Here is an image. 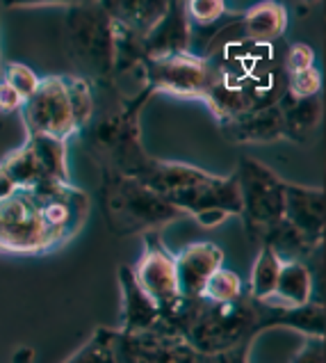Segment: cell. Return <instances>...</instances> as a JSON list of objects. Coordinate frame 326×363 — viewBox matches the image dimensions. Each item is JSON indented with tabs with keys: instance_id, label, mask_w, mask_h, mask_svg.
Instances as JSON below:
<instances>
[{
	"instance_id": "1",
	"label": "cell",
	"mask_w": 326,
	"mask_h": 363,
	"mask_svg": "<svg viewBox=\"0 0 326 363\" xmlns=\"http://www.w3.org/2000/svg\"><path fill=\"white\" fill-rule=\"evenodd\" d=\"M101 203L108 226L117 235L155 233L160 226L183 220L181 213L164 196L151 192L140 181L103 169Z\"/></svg>"
},
{
	"instance_id": "2",
	"label": "cell",
	"mask_w": 326,
	"mask_h": 363,
	"mask_svg": "<svg viewBox=\"0 0 326 363\" xmlns=\"http://www.w3.org/2000/svg\"><path fill=\"white\" fill-rule=\"evenodd\" d=\"M260 315L262 302L251 299L247 293L230 304H213L203 299V306L185 334V340L201 357L242 343H254L260 334Z\"/></svg>"
},
{
	"instance_id": "3",
	"label": "cell",
	"mask_w": 326,
	"mask_h": 363,
	"mask_svg": "<svg viewBox=\"0 0 326 363\" xmlns=\"http://www.w3.org/2000/svg\"><path fill=\"white\" fill-rule=\"evenodd\" d=\"M114 21L103 3H73L67 14V44L85 80L110 82L114 71Z\"/></svg>"
},
{
	"instance_id": "4",
	"label": "cell",
	"mask_w": 326,
	"mask_h": 363,
	"mask_svg": "<svg viewBox=\"0 0 326 363\" xmlns=\"http://www.w3.org/2000/svg\"><path fill=\"white\" fill-rule=\"evenodd\" d=\"M240 199H242V222L247 226L249 238L256 245L274 224L283 220V188L286 181L271 172L267 164L256 158H240L235 169Z\"/></svg>"
},
{
	"instance_id": "5",
	"label": "cell",
	"mask_w": 326,
	"mask_h": 363,
	"mask_svg": "<svg viewBox=\"0 0 326 363\" xmlns=\"http://www.w3.org/2000/svg\"><path fill=\"white\" fill-rule=\"evenodd\" d=\"M30 201L41 220V226L48 235L50 249L69 242L76 238L89 215V196L76 185L41 179L37 185L26 190Z\"/></svg>"
},
{
	"instance_id": "6",
	"label": "cell",
	"mask_w": 326,
	"mask_h": 363,
	"mask_svg": "<svg viewBox=\"0 0 326 363\" xmlns=\"http://www.w3.org/2000/svg\"><path fill=\"white\" fill-rule=\"evenodd\" d=\"M21 115H23L28 138L30 135H50V138L67 142L71 135L78 133L62 76L41 78L35 94L23 101Z\"/></svg>"
},
{
	"instance_id": "7",
	"label": "cell",
	"mask_w": 326,
	"mask_h": 363,
	"mask_svg": "<svg viewBox=\"0 0 326 363\" xmlns=\"http://www.w3.org/2000/svg\"><path fill=\"white\" fill-rule=\"evenodd\" d=\"M144 67L146 85H149L153 94L155 91H164V94L185 99H203L208 87L217 78L210 62L192 53L144 62Z\"/></svg>"
},
{
	"instance_id": "8",
	"label": "cell",
	"mask_w": 326,
	"mask_h": 363,
	"mask_svg": "<svg viewBox=\"0 0 326 363\" xmlns=\"http://www.w3.org/2000/svg\"><path fill=\"white\" fill-rule=\"evenodd\" d=\"M0 252L23 256L50 252L48 235L26 190L0 201Z\"/></svg>"
},
{
	"instance_id": "9",
	"label": "cell",
	"mask_w": 326,
	"mask_h": 363,
	"mask_svg": "<svg viewBox=\"0 0 326 363\" xmlns=\"http://www.w3.org/2000/svg\"><path fill=\"white\" fill-rule=\"evenodd\" d=\"M137 284L153 297L157 306L172 304L181 295L178 293V279H176V263L174 254H169L157 233H146L144 238V252L140 256L137 265L133 267Z\"/></svg>"
},
{
	"instance_id": "10",
	"label": "cell",
	"mask_w": 326,
	"mask_h": 363,
	"mask_svg": "<svg viewBox=\"0 0 326 363\" xmlns=\"http://www.w3.org/2000/svg\"><path fill=\"white\" fill-rule=\"evenodd\" d=\"M283 220L310 247L317 249L326 231V196L322 188L286 183L283 188Z\"/></svg>"
},
{
	"instance_id": "11",
	"label": "cell",
	"mask_w": 326,
	"mask_h": 363,
	"mask_svg": "<svg viewBox=\"0 0 326 363\" xmlns=\"http://www.w3.org/2000/svg\"><path fill=\"white\" fill-rule=\"evenodd\" d=\"M172 206H176L181 213H189L192 217L201 215L206 211H222L228 217L242 213V199H240V188L235 174L226 176H210V179L201 185L187 188L181 192H174L169 196H164Z\"/></svg>"
},
{
	"instance_id": "12",
	"label": "cell",
	"mask_w": 326,
	"mask_h": 363,
	"mask_svg": "<svg viewBox=\"0 0 326 363\" xmlns=\"http://www.w3.org/2000/svg\"><path fill=\"white\" fill-rule=\"evenodd\" d=\"M189 44H192V26L185 14V3H169L167 14L142 39L144 62L185 55L189 53Z\"/></svg>"
},
{
	"instance_id": "13",
	"label": "cell",
	"mask_w": 326,
	"mask_h": 363,
	"mask_svg": "<svg viewBox=\"0 0 326 363\" xmlns=\"http://www.w3.org/2000/svg\"><path fill=\"white\" fill-rule=\"evenodd\" d=\"M178 293L183 297H201L208 279L224 265V252L215 242H192L174 256Z\"/></svg>"
},
{
	"instance_id": "14",
	"label": "cell",
	"mask_w": 326,
	"mask_h": 363,
	"mask_svg": "<svg viewBox=\"0 0 326 363\" xmlns=\"http://www.w3.org/2000/svg\"><path fill=\"white\" fill-rule=\"evenodd\" d=\"M222 133L235 144H271L286 140V121L281 108L271 106L222 121Z\"/></svg>"
},
{
	"instance_id": "15",
	"label": "cell",
	"mask_w": 326,
	"mask_h": 363,
	"mask_svg": "<svg viewBox=\"0 0 326 363\" xmlns=\"http://www.w3.org/2000/svg\"><path fill=\"white\" fill-rule=\"evenodd\" d=\"M119 286H121V302H123V323L121 334H142L153 329L160 323V306L153 302V297L137 284L130 265L119 267Z\"/></svg>"
},
{
	"instance_id": "16",
	"label": "cell",
	"mask_w": 326,
	"mask_h": 363,
	"mask_svg": "<svg viewBox=\"0 0 326 363\" xmlns=\"http://www.w3.org/2000/svg\"><path fill=\"white\" fill-rule=\"evenodd\" d=\"M210 176L213 174H208L206 169H198V167H194V164L151 158L144 164V169L135 176V181H140L142 185H146V188L155 194L169 196L174 192H181V190L206 183Z\"/></svg>"
},
{
	"instance_id": "17",
	"label": "cell",
	"mask_w": 326,
	"mask_h": 363,
	"mask_svg": "<svg viewBox=\"0 0 326 363\" xmlns=\"http://www.w3.org/2000/svg\"><path fill=\"white\" fill-rule=\"evenodd\" d=\"M271 327H288L306 334L308 338H322L324 340V304L308 302L303 306L283 308L262 302V315H260V334Z\"/></svg>"
},
{
	"instance_id": "18",
	"label": "cell",
	"mask_w": 326,
	"mask_h": 363,
	"mask_svg": "<svg viewBox=\"0 0 326 363\" xmlns=\"http://www.w3.org/2000/svg\"><path fill=\"white\" fill-rule=\"evenodd\" d=\"M288 9L281 3H260L237 18V33L242 39L258 41V44H274L281 41L288 30Z\"/></svg>"
},
{
	"instance_id": "19",
	"label": "cell",
	"mask_w": 326,
	"mask_h": 363,
	"mask_svg": "<svg viewBox=\"0 0 326 363\" xmlns=\"http://www.w3.org/2000/svg\"><path fill=\"white\" fill-rule=\"evenodd\" d=\"M103 7L117 26L133 30L140 37H146L157 21L167 14L169 3H160V0H114V3H103Z\"/></svg>"
},
{
	"instance_id": "20",
	"label": "cell",
	"mask_w": 326,
	"mask_h": 363,
	"mask_svg": "<svg viewBox=\"0 0 326 363\" xmlns=\"http://www.w3.org/2000/svg\"><path fill=\"white\" fill-rule=\"evenodd\" d=\"M313 302V274L303 261H286L281 267L276 290L267 304L294 308Z\"/></svg>"
},
{
	"instance_id": "21",
	"label": "cell",
	"mask_w": 326,
	"mask_h": 363,
	"mask_svg": "<svg viewBox=\"0 0 326 363\" xmlns=\"http://www.w3.org/2000/svg\"><path fill=\"white\" fill-rule=\"evenodd\" d=\"M279 108L286 121V140L303 142L308 135L320 126L324 117V106L320 96L310 99H292L283 94L279 101Z\"/></svg>"
},
{
	"instance_id": "22",
	"label": "cell",
	"mask_w": 326,
	"mask_h": 363,
	"mask_svg": "<svg viewBox=\"0 0 326 363\" xmlns=\"http://www.w3.org/2000/svg\"><path fill=\"white\" fill-rule=\"evenodd\" d=\"M28 147L33 151L41 174L50 181L71 183L69 179V162H67V142L50 138V135H30Z\"/></svg>"
},
{
	"instance_id": "23",
	"label": "cell",
	"mask_w": 326,
	"mask_h": 363,
	"mask_svg": "<svg viewBox=\"0 0 326 363\" xmlns=\"http://www.w3.org/2000/svg\"><path fill=\"white\" fill-rule=\"evenodd\" d=\"M283 261L281 256L271 247H260L258 258L251 269V281H249V297L256 302H269L271 295L276 290V281L281 274Z\"/></svg>"
},
{
	"instance_id": "24",
	"label": "cell",
	"mask_w": 326,
	"mask_h": 363,
	"mask_svg": "<svg viewBox=\"0 0 326 363\" xmlns=\"http://www.w3.org/2000/svg\"><path fill=\"white\" fill-rule=\"evenodd\" d=\"M0 169H3L7 174V179L16 185V190H30L41 179H46V176L41 174L28 144H23V147H18L16 151L9 153L7 158L0 162Z\"/></svg>"
},
{
	"instance_id": "25",
	"label": "cell",
	"mask_w": 326,
	"mask_h": 363,
	"mask_svg": "<svg viewBox=\"0 0 326 363\" xmlns=\"http://www.w3.org/2000/svg\"><path fill=\"white\" fill-rule=\"evenodd\" d=\"M62 80H64V89H67V96H69L73 121H76V128L80 133L82 128H87L91 123L94 110H96V106H94L91 82L85 80L82 76H76V74H64Z\"/></svg>"
},
{
	"instance_id": "26",
	"label": "cell",
	"mask_w": 326,
	"mask_h": 363,
	"mask_svg": "<svg viewBox=\"0 0 326 363\" xmlns=\"http://www.w3.org/2000/svg\"><path fill=\"white\" fill-rule=\"evenodd\" d=\"M242 295H244V290H242V279L233 272V269H226V267H219L217 272L208 279V284L201 293L206 302H213V304L237 302Z\"/></svg>"
},
{
	"instance_id": "27",
	"label": "cell",
	"mask_w": 326,
	"mask_h": 363,
	"mask_svg": "<svg viewBox=\"0 0 326 363\" xmlns=\"http://www.w3.org/2000/svg\"><path fill=\"white\" fill-rule=\"evenodd\" d=\"M64 363H117V354H114V331L99 329L96 334Z\"/></svg>"
},
{
	"instance_id": "28",
	"label": "cell",
	"mask_w": 326,
	"mask_h": 363,
	"mask_svg": "<svg viewBox=\"0 0 326 363\" xmlns=\"http://www.w3.org/2000/svg\"><path fill=\"white\" fill-rule=\"evenodd\" d=\"M185 14L192 28H213L228 14V5L222 0H189L185 3Z\"/></svg>"
},
{
	"instance_id": "29",
	"label": "cell",
	"mask_w": 326,
	"mask_h": 363,
	"mask_svg": "<svg viewBox=\"0 0 326 363\" xmlns=\"http://www.w3.org/2000/svg\"><path fill=\"white\" fill-rule=\"evenodd\" d=\"M3 80L12 89H16L18 94H21V99L26 101V99H30L37 91L41 78L30 67L21 65V62H9V65L3 69Z\"/></svg>"
},
{
	"instance_id": "30",
	"label": "cell",
	"mask_w": 326,
	"mask_h": 363,
	"mask_svg": "<svg viewBox=\"0 0 326 363\" xmlns=\"http://www.w3.org/2000/svg\"><path fill=\"white\" fill-rule=\"evenodd\" d=\"M320 89H322V76L315 67L308 71H299V74H290L286 78V94L292 99L320 96Z\"/></svg>"
},
{
	"instance_id": "31",
	"label": "cell",
	"mask_w": 326,
	"mask_h": 363,
	"mask_svg": "<svg viewBox=\"0 0 326 363\" xmlns=\"http://www.w3.org/2000/svg\"><path fill=\"white\" fill-rule=\"evenodd\" d=\"M313 67H315V53H313L310 46L292 44L286 48V55H283V69H286V76L299 74V71H308Z\"/></svg>"
},
{
	"instance_id": "32",
	"label": "cell",
	"mask_w": 326,
	"mask_h": 363,
	"mask_svg": "<svg viewBox=\"0 0 326 363\" xmlns=\"http://www.w3.org/2000/svg\"><path fill=\"white\" fill-rule=\"evenodd\" d=\"M249 352H251V343H242L224 352L206 354L201 357V363H249Z\"/></svg>"
},
{
	"instance_id": "33",
	"label": "cell",
	"mask_w": 326,
	"mask_h": 363,
	"mask_svg": "<svg viewBox=\"0 0 326 363\" xmlns=\"http://www.w3.org/2000/svg\"><path fill=\"white\" fill-rule=\"evenodd\" d=\"M292 363H324V340L308 338L303 347L294 354Z\"/></svg>"
},
{
	"instance_id": "34",
	"label": "cell",
	"mask_w": 326,
	"mask_h": 363,
	"mask_svg": "<svg viewBox=\"0 0 326 363\" xmlns=\"http://www.w3.org/2000/svg\"><path fill=\"white\" fill-rule=\"evenodd\" d=\"M23 108V99H21V94L16 89H12L7 85V82L3 80V76H0V112H16Z\"/></svg>"
},
{
	"instance_id": "35",
	"label": "cell",
	"mask_w": 326,
	"mask_h": 363,
	"mask_svg": "<svg viewBox=\"0 0 326 363\" xmlns=\"http://www.w3.org/2000/svg\"><path fill=\"white\" fill-rule=\"evenodd\" d=\"M194 220L198 224H203V226H217V224H222L224 220H228V215L222 213V211H206L201 215H196Z\"/></svg>"
},
{
	"instance_id": "36",
	"label": "cell",
	"mask_w": 326,
	"mask_h": 363,
	"mask_svg": "<svg viewBox=\"0 0 326 363\" xmlns=\"http://www.w3.org/2000/svg\"><path fill=\"white\" fill-rule=\"evenodd\" d=\"M14 192H18V190H16V185L7 179V174H5L3 169H0V201L7 199V196H12Z\"/></svg>"
},
{
	"instance_id": "37",
	"label": "cell",
	"mask_w": 326,
	"mask_h": 363,
	"mask_svg": "<svg viewBox=\"0 0 326 363\" xmlns=\"http://www.w3.org/2000/svg\"><path fill=\"white\" fill-rule=\"evenodd\" d=\"M33 357H35L33 350H30V347H21L14 354V363H33Z\"/></svg>"
},
{
	"instance_id": "38",
	"label": "cell",
	"mask_w": 326,
	"mask_h": 363,
	"mask_svg": "<svg viewBox=\"0 0 326 363\" xmlns=\"http://www.w3.org/2000/svg\"><path fill=\"white\" fill-rule=\"evenodd\" d=\"M0 76H3V65H0Z\"/></svg>"
},
{
	"instance_id": "39",
	"label": "cell",
	"mask_w": 326,
	"mask_h": 363,
	"mask_svg": "<svg viewBox=\"0 0 326 363\" xmlns=\"http://www.w3.org/2000/svg\"><path fill=\"white\" fill-rule=\"evenodd\" d=\"M135 363H142V361H135Z\"/></svg>"
}]
</instances>
